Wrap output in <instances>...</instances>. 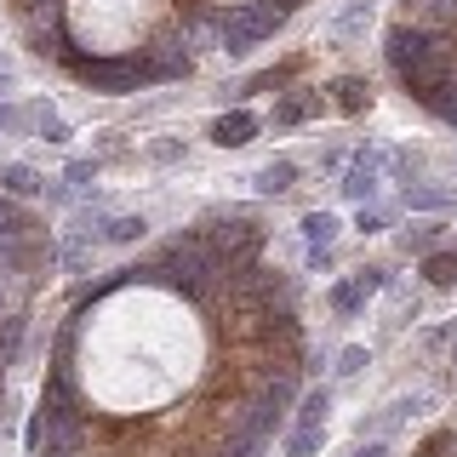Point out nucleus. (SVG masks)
Listing matches in <instances>:
<instances>
[{"label": "nucleus", "mask_w": 457, "mask_h": 457, "mask_svg": "<svg viewBox=\"0 0 457 457\" xmlns=\"http://www.w3.org/2000/svg\"><path fill=\"white\" fill-rule=\"evenodd\" d=\"M286 29V12L275 6V0H228V6L218 12V35H223V52L240 57L252 46H263V40H275Z\"/></svg>", "instance_id": "1"}, {"label": "nucleus", "mask_w": 457, "mask_h": 457, "mask_svg": "<svg viewBox=\"0 0 457 457\" xmlns=\"http://www.w3.org/2000/svg\"><path fill=\"white\" fill-rule=\"evenodd\" d=\"M57 63H63L75 80H86L92 92L126 97V92H137V86H149L143 57H86V52H75V46H63V52H57Z\"/></svg>", "instance_id": "2"}, {"label": "nucleus", "mask_w": 457, "mask_h": 457, "mask_svg": "<svg viewBox=\"0 0 457 457\" xmlns=\"http://www.w3.org/2000/svg\"><path fill=\"white\" fill-rule=\"evenodd\" d=\"M200 235L212 240V252H218L223 269H240V263H257V257H263V228H257L246 212H212V218L200 223Z\"/></svg>", "instance_id": "3"}, {"label": "nucleus", "mask_w": 457, "mask_h": 457, "mask_svg": "<svg viewBox=\"0 0 457 457\" xmlns=\"http://www.w3.org/2000/svg\"><path fill=\"white\" fill-rule=\"evenodd\" d=\"M46 418H86V400H80V383L69 366H46V383H40V406Z\"/></svg>", "instance_id": "4"}, {"label": "nucleus", "mask_w": 457, "mask_h": 457, "mask_svg": "<svg viewBox=\"0 0 457 457\" xmlns=\"http://www.w3.org/2000/svg\"><path fill=\"white\" fill-rule=\"evenodd\" d=\"M257 126H263V120H257V114L252 109H223L218 114V120H212V143H218V149H246V143L257 137Z\"/></svg>", "instance_id": "5"}, {"label": "nucleus", "mask_w": 457, "mask_h": 457, "mask_svg": "<svg viewBox=\"0 0 457 457\" xmlns=\"http://www.w3.org/2000/svg\"><path fill=\"white\" fill-rule=\"evenodd\" d=\"M383 161H389V154H366V149H361V154H354V166L343 171L337 189L349 195V200H378V183H383V178H378V166H383Z\"/></svg>", "instance_id": "6"}, {"label": "nucleus", "mask_w": 457, "mask_h": 457, "mask_svg": "<svg viewBox=\"0 0 457 457\" xmlns=\"http://www.w3.org/2000/svg\"><path fill=\"white\" fill-rule=\"evenodd\" d=\"M40 189H46V178H40L35 166H23V161L0 166V195H6V200H29V195H40Z\"/></svg>", "instance_id": "7"}, {"label": "nucleus", "mask_w": 457, "mask_h": 457, "mask_svg": "<svg viewBox=\"0 0 457 457\" xmlns=\"http://www.w3.org/2000/svg\"><path fill=\"white\" fill-rule=\"evenodd\" d=\"M320 109H326L320 92H286L280 104H275V126H303L309 114H320Z\"/></svg>", "instance_id": "8"}, {"label": "nucleus", "mask_w": 457, "mask_h": 457, "mask_svg": "<svg viewBox=\"0 0 457 457\" xmlns=\"http://www.w3.org/2000/svg\"><path fill=\"white\" fill-rule=\"evenodd\" d=\"M332 104H337L343 114H366V109H371V80H361V75L332 80Z\"/></svg>", "instance_id": "9"}, {"label": "nucleus", "mask_w": 457, "mask_h": 457, "mask_svg": "<svg viewBox=\"0 0 457 457\" xmlns=\"http://www.w3.org/2000/svg\"><path fill=\"white\" fill-rule=\"evenodd\" d=\"M252 183H257V195H292L297 189V166L292 161H269V166L252 171Z\"/></svg>", "instance_id": "10"}, {"label": "nucleus", "mask_w": 457, "mask_h": 457, "mask_svg": "<svg viewBox=\"0 0 457 457\" xmlns=\"http://www.w3.org/2000/svg\"><path fill=\"white\" fill-rule=\"evenodd\" d=\"M406 206H411V212H446V206H457V189H435V183H406Z\"/></svg>", "instance_id": "11"}, {"label": "nucleus", "mask_w": 457, "mask_h": 457, "mask_svg": "<svg viewBox=\"0 0 457 457\" xmlns=\"http://www.w3.org/2000/svg\"><path fill=\"white\" fill-rule=\"evenodd\" d=\"M326 411H332V389H303L297 395V428H326Z\"/></svg>", "instance_id": "12"}, {"label": "nucleus", "mask_w": 457, "mask_h": 457, "mask_svg": "<svg viewBox=\"0 0 457 457\" xmlns=\"http://www.w3.org/2000/svg\"><path fill=\"white\" fill-rule=\"evenodd\" d=\"M423 280L440 286V292H452V286H457V252H452V246L428 252V257H423Z\"/></svg>", "instance_id": "13"}, {"label": "nucleus", "mask_w": 457, "mask_h": 457, "mask_svg": "<svg viewBox=\"0 0 457 457\" xmlns=\"http://www.w3.org/2000/svg\"><path fill=\"white\" fill-rule=\"evenodd\" d=\"M440 235H446V223H411V228H400V246L406 252H440Z\"/></svg>", "instance_id": "14"}, {"label": "nucleus", "mask_w": 457, "mask_h": 457, "mask_svg": "<svg viewBox=\"0 0 457 457\" xmlns=\"http://www.w3.org/2000/svg\"><path fill=\"white\" fill-rule=\"evenodd\" d=\"M297 228H303L309 246H332V240H337V218H332V212H303Z\"/></svg>", "instance_id": "15"}, {"label": "nucleus", "mask_w": 457, "mask_h": 457, "mask_svg": "<svg viewBox=\"0 0 457 457\" xmlns=\"http://www.w3.org/2000/svg\"><path fill=\"white\" fill-rule=\"evenodd\" d=\"M143 228H149V223H143L137 212H126V218H109L104 240H109V246H132V240H143Z\"/></svg>", "instance_id": "16"}, {"label": "nucleus", "mask_w": 457, "mask_h": 457, "mask_svg": "<svg viewBox=\"0 0 457 457\" xmlns=\"http://www.w3.org/2000/svg\"><path fill=\"white\" fill-rule=\"evenodd\" d=\"M23 349V320L18 314H0V366H12Z\"/></svg>", "instance_id": "17"}, {"label": "nucleus", "mask_w": 457, "mask_h": 457, "mask_svg": "<svg viewBox=\"0 0 457 457\" xmlns=\"http://www.w3.org/2000/svg\"><path fill=\"white\" fill-rule=\"evenodd\" d=\"M297 75V63H280V69H263V75H252L246 80V92H240V97H257V92H280V86L286 80H292Z\"/></svg>", "instance_id": "18"}, {"label": "nucleus", "mask_w": 457, "mask_h": 457, "mask_svg": "<svg viewBox=\"0 0 457 457\" xmlns=\"http://www.w3.org/2000/svg\"><path fill=\"white\" fill-rule=\"evenodd\" d=\"M332 309H337V314H361V309H366V292L354 286V275L332 286Z\"/></svg>", "instance_id": "19"}, {"label": "nucleus", "mask_w": 457, "mask_h": 457, "mask_svg": "<svg viewBox=\"0 0 457 457\" xmlns=\"http://www.w3.org/2000/svg\"><path fill=\"white\" fill-rule=\"evenodd\" d=\"M326 446V428H292V440H286V457H314Z\"/></svg>", "instance_id": "20"}, {"label": "nucleus", "mask_w": 457, "mask_h": 457, "mask_svg": "<svg viewBox=\"0 0 457 457\" xmlns=\"http://www.w3.org/2000/svg\"><path fill=\"white\" fill-rule=\"evenodd\" d=\"M92 252H97V246H92V240H69V246H63V252H57V263H63V269H69V275H80V269H86V263H92Z\"/></svg>", "instance_id": "21"}, {"label": "nucleus", "mask_w": 457, "mask_h": 457, "mask_svg": "<svg viewBox=\"0 0 457 457\" xmlns=\"http://www.w3.org/2000/svg\"><path fill=\"white\" fill-rule=\"evenodd\" d=\"M366 366H371V354L361 349V343H349V349H343V354H337V366H332V371H337V378H361V371H366Z\"/></svg>", "instance_id": "22"}, {"label": "nucleus", "mask_w": 457, "mask_h": 457, "mask_svg": "<svg viewBox=\"0 0 457 457\" xmlns=\"http://www.w3.org/2000/svg\"><path fill=\"white\" fill-rule=\"evenodd\" d=\"M149 161H154V166H178V161H183V143H178V137H154V143H149Z\"/></svg>", "instance_id": "23"}, {"label": "nucleus", "mask_w": 457, "mask_h": 457, "mask_svg": "<svg viewBox=\"0 0 457 457\" xmlns=\"http://www.w3.org/2000/svg\"><path fill=\"white\" fill-rule=\"evenodd\" d=\"M354 286H361L366 297H378L383 286H389V269H354Z\"/></svg>", "instance_id": "24"}, {"label": "nucleus", "mask_w": 457, "mask_h": 457, "mask_svg": "<svg viewBox=\"0 0 457 457\" xmlns=\"http://www.w3.org/2000/svg\"><path fill=\"white\" fill-rule=\"evenodd\" d=\"M63 178L75 183V189H92V183H97V161H69Z\"/></svg>", "instance_id": "25"}, {"label": "nucleus", "mask_w": 457, "mask_h": 457, "mask_svg": "<svg viewBox=\"0 0 457 457\" xmlns=\"http://www.w3.org/2000/svg\"><path fill=\"white\" fill-rule=\"evenodd\" d=\"M40 137H46V143H69V126L57 120L52 109H40Z\"/></svg>", "instance_id": "26"}, {"label": "nucleus", "mask_w": 457, "mask_h": 457, "mask_svg": "<svg viewBox=\"0 0 457 457\" xmlns=\"http://www.w3.org/2000/svg\"><path fill=\"white\" fill-rule=\"evenodd\" d=\"M457 446V435H452V428H440V435H428V446H423V457H446Z\"/></svg>", "instance_id": "27"}, {"label": "nucleus", "mask_w": 457, "mask_h": 457, "mask_svg": "<svg viewBox=\"0 0 457 457\" xmlns=\"http://www.w3.org/2000/svg\"><path fill=\"white\" fill-rule=\"evenodd\" d=\"M354 228H361V235H383L389 223H383V212H366V206H361V218H354Z\"/></svg>", "instance_id": "28"}, {"label": "nucleus", "mask_w": 457, "mask_h": 457, "mask_svg": "<svg viewBox=\"0 0 457 457\" xmlns=\"http://www.w3.org/2000/svg\"><path fill=\"white\" fill-rule=\"evenodd\" d=\"M18 126H23V114L12 109V104H0V132H18Z\"/></svg>", "instance_id": "29"}, {"label": "nucleus", "mask_w": 457, "mask_h": 457, "mask_svg": "<svg viewBox=\"0 0 457 457\" xmlns=\"http://www.w3.org/2000/svg\"><path fill=\"white\" fill-rule=\"evenodd\" d=\"M309 269H332V246H309Z\"/></svg>", "instance_id": "30"}, {"label": "nucleus", "mask_w": 457, "mask_h": 457, "mask_svg": "<svg viewBox=\"0 0 457 457\" xmlns=\"http://www.w3.org/2000/svg\"><path fill=\"white\" fill-rule=\"evenodd\" d=\"M354 457H389V446H383V440H366V446L354 452Z\"/></svg>", "instance_id": "31"}, {"label": "nucleus", "mask_w": 457, "mask_h": 457, "mask_svg": "<svg viewBox=\"0 0 457 457\" xmlns=\"http://www.w3.org/2000/svg\"><path fill=\"white\" fill-rule=\"evenodd\" d=\"M40 6H63V0H18V12H40Z\"/></svg>", "instance_id": "32"}, {"label": "nucleus", "mask_w": 457, "mask_h": 457, "mask_svg": "<svg viewBox=\"0 0 457 457\" xmlns=\"http://www.w3.org/2000/svg\"><path fill=\"white\" fill-rule=\"evenodd\" d=\"M0 309H6V286H0Z\"/></svg>", "instance_id": "33"}, {"label": "nucleus", "mask_w": 457, "mask_h": 457, "mask_svg": "<svg viewBox=\"0 0 457 457\" xmlns=\"http://www.w3.org/2000/svg\"><path fill=\"white\" fill-rule=\"evenodd\" d=\"M361 6H371V0H361Z\"/></svg>", "instance_id": "34"}]
</instances>
